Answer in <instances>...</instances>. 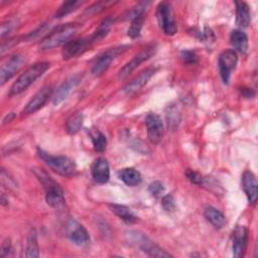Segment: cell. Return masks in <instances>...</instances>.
<instances>
[{"mask_svg": "<svg viewBox=\"0 0 258 258\" xmlns=\"http://www.w3.org/2000/svg\"><path fill=\"white\" fill-rule=\"evenodd\" d=\"M33 171L45 189V201L47 205L54 209H61L64 206V196L59 184L44 170L36 168Z\"/></svg>", "mask_w": 258, "mask_h": 258, "instance_id": "obj_1", "label": "cell"}, {"mask_svg": "<svg viewBox=\"0 0 258 258\" xmlns=\"http://www.w3.org/2000/svg\"><path fill=\"white\" fill-rule=\"evenodd\" d=\"M79 25L77 23H67L55 27L50 33L42 38L39 48L41 50H47L59 45H64L71 40V38L77 33Z\"/></svg>", "mask_w": 258, "mask_h": 258, "instance_id": "obj_2", "label": "cell"}, {"mask_svg": "<svg viewBox=\"0 0 258 258\" xmlns=\"http://www.w3.org/2000/svg\"><path fill=\"white\" fill-rule=\"evenodd\" d=\"M49 68V62L47 61H40L30 66L27 70L22 73L18 79L13 83L10 88L9 96H15L23 91H25L28 87H30L38 78H40Z\"/></svg>", "mask_w": 258, "mask_h": 258, "instance_id": "obj_3", "label": "cell"}, {"mask_svg": "<svg viewBox=\"0 0 258 258\" xmlns=\"http://www.w3.org/2000/svg\"><path fill=\"white\" fill-rule=\"evenodd\" d=\"M37 154L39 158L54 172L63 176H71L76 171V163L73 159L63 155H51L44 150L38 148Z\"/></svg>", "mask_w": 258, "mask_h": 258, "instance_id": "obj_4", "label": "cell"}, {"mask_svg": "<svg viewBox=\"0 0 258 258\" xmlns=\"http://www.w3.org/2000/svg\"><path fill=\"white\" fill-rule=\"evenodd\" d=\"M127 241L133 246L139 248L142 252L151 257H170L171 255L165 250L161 249L153 241H151L146 235L138 231H129L126 234Z\"/></svg>", "mask_w": 258, "mask_h": 258, "instance_id": "obj_5", "label": "cell"}, {"mask_svg": "<svg viewBox=\"0 0 258 258\" xmlns=\"http://www.w3.org/2000/svg\"><path fill=\"white\" fill-rule=\"evenodd\" d=\"M156 18L160 28L166 35H174L176 33V24L170 3L160 2L156 8Z\"/></svg>", "mask_w": 258, "mask_h": 258, "instance_id": "obj_6", "label": "cell"}, {"mask_svg": "<svg viewBox=\"0 0 258 258\" xmlns=\"http://www.w3.org/2000/svg\"><path fill=\"white\" fill-rule=\"evenodd\" d=\"M129 46L128 45H120V46H116V47H112L108 50H106L105 52H103L102 54H100L95 62L92 66V74L96 77H99L101 75H103L107 69L110 67L111 62L120 54H122L125 50H127Z\"/></svg>", "mask_w": 258, "mask_h": 258, "instance_id": "obj_7", "label": "cell"}, {"mask_svg": "<svg viewBox=\"0 0 258 258\" xmlns=\"http://www.w3.org/2000/svg\"><path fill=\"white\" fill-rule=\"evenodd\" d=\"M157 46L155 43H151L149 45H147L146 47H144L141 51H139L136 55H134V57L128 61L118 73V79L123 80L126 77H128L136 68H138L143 61L147 60L148 58H150L155 52H156Z\"/></svg>", "mask_w": 258, "mask_h": 258, "instance_id": "obj_8", "label": "cell"}, {"mask_svg": "<svg viewBox=\"0 0 258 258\" xmlns=\"http://www.w3.org/2000/svg\"><path fill=\"white\" fill-rule=\"evenodd\" d=\"M237 62H238V55L234 49L224 50L220 54L219 60H218V67H219L220 76L224 84L226 85L229 84L231 74L233 70H235Z\"/></svg>", "mask_w": 258, "mask_h": 258, "instance_id": "obj_9", "label": "cell"}, {"mask_svg": "<svg viewBox=\"0 0 258 258\" xmlns=\"http://www.w3.org/2000/svg\"><path fill=\"white\" fill-rule=\"evenodd\" d=\"M25 63V56L21 53L13 54L10 58L2 64L0 70V84L4 85L8 80H10Z\"/></svg>", "mask_w": 258, "mask_h": 258, "instance_id": "obj_10", "label": "cell"}, {"mask_svg": "<svg viewBox=\"0 0 258 258\" xmlns=\"http://www.w3.org/2000/svg\"><path fill=\"white\" fill-rule=\"evenodd\" d=\"M92 44H93V41L91 37L72 39L63 45V48L61 50L62 58L71 59V58L77 57L78 55L84 53L89 47H91Z\"/></svg>", "mask_w": 258, "mask_h": 258, "instance_id": "obj_11", "label": "cell"}, {"mask_svg": "<svg viewBox=\"0 0 258 258\" xmlns=\"http://www.w3.org/2000/svg\"><path fill=\"white\" fill-rule=\"evenodd\" d=\"M52 87L51 86H45L42 89H40L26 104L22 111V115H29L33 114L37 110H39L41 107L44 106V104L48 101L50 97H52Z\"/></svg>", "mask_w": 258, "mask_h": 258, "instance_id": "obj_12", "label": "cell"}, {"mask_svg": "<svg viewBox=\"0 0 258 258\" xmlns=\"http://www.w3.org/2000/svg\"><path fill=\"white\" fill-rule=\"evenodd\" d=\"M67 232L70 240L78 246H85L90 242V235L87 229L74 219L69 221Z\"/></svg>", "mask_w": 258, "mask_h": 258, "instance_id": "obj_13", "label": "cell"}, {"mask_svg": "<svg viewBox=\"0 0 258 258\" xmlns=\"http://www.w3.org/2000/svg\"><path fill=\"white\" fill-rule=\"evenodd\" d=\"M145 125L148 139L152 143H158L163 137V124L160 117L154 113H150L145 118Z\"/></svg>", "mask_w": 258, "mask_h": 258, "instance_id": "obj_14", "label": "cell"}, {"mask_svg": "<svg viewBox=\"0 0 258 258\" xmlns=\"http://www.w3.org/2000/svg\"><path fill=\"white\" fill-rule=\"evenodd\" d=\"M157 68L155 67H150L147 68L146 70L142 71L136 78H134L130 83H128L124 87V93L127 95H132L136 92H138L140 89H142L148 81L151 79V77L156 73Z\"/></svg>", "mask_w": 258, "mask_h": 258, "instance_id": "obj_15", "label": "cell"}, {"mask_svg": "<svg viewBox=\"0 0 258 258\" xmlns=\"http://www.w3.org/2000/svg\"><path fill=\"white\" fill-rule=\"evenodd\" d=\"M233 255L234 257L240 258L244 256L248 242V230L244 226H237L233 231Z\"/></svg>", "mask_w": 258, "mask_h": 258, "instance_id": "obj_16", "label": "cell"}, {"mask_svg": "<svg viewBox=\"0 0 258 258\" xmlns=\"http://www.w3.org/2000/svg\"><path fill=\"white\" fill-rule=\"evenodd\" d=\"M81 80H82L81 75H74L68 80H66L57 88L54 95H52V103L54 105H58L59 103H61L71 94V92L74 91V89L80 84Z\"/></svg>", "mask_w": 258, "mask_h": 258, "instance_id": "obj_17", "label": "cell"}, {"mask_svg": "<svg viewBox=\"0 0 258 258\" xmlns=\"http://www.w3.org/2000/svg\"><path fill=\"white\" fill-rule=\"evenodd\" d=\"M242 187L247 196L249 204L254 205L256 203L257 197H258V182H257L255 174L252 171L246 170L243 173Z\"/></svg>", "mask_w": 258, "mask_h": 258, "instance_id": "obj_18", "label": "cell"}, {"mask_svg": "<svg viewBox=\"0 0 258 258\" xmlns=\"http://www.w3.org/2000/svg\"><path fill=\"white\" fill-rule=\"evenodd\" d=\"M92 176L98 183H106L110 178L109 162L104 157L97 158L92 165Z\"/></svg>", "mask_w": 258, "mask_h": 258, "instance_id": "obj_19", "label": "cell"}, {"mask_svg": "<svg viewBox=\"0 0 258 258\" xmlns=\"http://www.w3.org/2000/svg\"><path fill=\"white\" fill-rule=\"evenodd\" d=\"M230 42L232 46L235 48L234 50H238L241 53H246L248 50V36L245 32L239 29H235L231 32Z\"/></svg>", "mask_w": 258, "mask_h": 258, "instance_id": "obj_20", "label": "cell"}, {"mask_svg": "<svg viewBox=\"0 0 258 258\" xmlns=\"http://www.w3.org/2000/svg\"><path fill=\"white\" fill-rule=\"evenodd\" d=\"M236 4V24L240 27H247L251 22L250 8L247 3L242 1L235 2Z\"/></svg>", "mask_w": 258, "mask_h": 258, "instance_id": "obj_21", "label": "cell"}, {"mask_svg": "<svg viewBox=\"0 0 258 258\" xmlns=\"http://www.w3.org/2000/svg\"><path fill=\"white\" fill-rule=\"evenodd\" d=\"M119 178L129 186L138 185L141 182L140 172L133 167H126L118 172Z\"/></svg>", "mask_w": 258, "mask_h": 258, "instance_id": "obj_22", "label": "cell"}, {"mask_svg": "<svg viewBox=\"0 0 258 258\" xmlns=\"http://www.w3.org/2000/svg\"><path fill=\"white\" fill-rule=\"evenodd\" d=\"M109 208L112 213H114L117 217L123 220L126 223L133 224L138 221V218L131 212V210L124 206V205H117V204H110Z\"/></svg>", "mask_w": 258, "mask_h": 258, "instance_id": "obj_23", "label": "cell"}, {"mask_svg": "<svg viewBox=\"0 0 258 258\" xmlns=\"http://www.w3.org/2000/svg\"><path fill=\"white\" fill-rule=\"evenodd\" d=\"M205 218L217 229H221L226 225V218L218 209L214 207L206 208L204 212Z\"/></svg>", "mask_w": 258, "mask_h": 258, "instance_id": "obj_24", "label": "cell"}, {"mask_svg": "<svg viewBox=\"0 0 258 258\" xmlns=\"http://www.w3.org/2000/svg\"><path fill=\"white\" fill-rule=\"evenodd\" d=\"M114 23V19L112 17H108L106 19H104L100 25L98 26V28L95 30V32L90 36L93 43L98 42L100 40H102L104 37L107 36V34L109 33L112 25Z\"/></svg>", "mask_w": 258, "mask_h": 258, "instance_id": "obj_25", "label": "cell"}, {"mask_svg": "<svg viewBox=\"0 0 258 258\" xmlns=\"http://www.w3.org/2000/svg\"><path fill=\"white\" fill-rule=\"evenodd\" d=\"M84 123V116L81 112L72 114L66 121V130L69 134H76L80 131Z\"/></svg>", "mask_w": 258, "mask_h": 258, "instance_id": "obj_26", "label": "cell"}, {"mask_svg": "<svg viewBox=\"0 0 258 258\" xmlns=\"http://www.w3.org/2000/svg\"><path fill=\"white\" fill-rule=\"evenodd\" d=\"M26 257H38L39 256V248L37 243V235L34 229H32L27 237V245H26Z\"/></svg>", "mask_w": 258, "mask_h": 258, "instance_id": "obj_27", "label": "cell"}, {"mask_svg": "<svg viewBox=\"0 0 258 258\" xmlns=\"http://www.w3.org/2000/svg\"><path fill=\"white\" fill-rule=\"evenodd\" d=\"M83 4V1H79V0H74V1H67L63 2L59 8L57 9V11L54 14V17L56 18H61L67 16L68 14L74 12L75 10H77L81 5Z\"/></svg>", "mask_w": 258, "mask_h": 258, "instance_id": "obj_28", "label": "cell"}, {"mask_svg": "<svg viewBox=\"0 0 258 258\" xmlns=\"http://www.w3.org/2000/svg\"><path fill=\"white\" fill-rule=\"evenodd\" d=\"M149 5V2H140L137 5H135L134 7H132L130 10H128L125 15H124V19L125 20H134L136 18L142 17L143 12L146 10L147 6Z\"/></svg>", "mask_w": 258, "mask_h": 258, "instance_id": "obj_29", "label": "cell"}, {"mask_svg": "<svg viewBox=\"0 0 258 258\" xmlns=\"http://www.w3.org/2000/svg\"><path fill=\"white\" fill-rule=\"evenodd\" d=\"M91 137H92L93 145L96 151L102 152L106 149L107 138L102 132H100L99 130H95L93 133H91Z\"/></svg>", "mask_w": 258, "mask_h": 258, "instance_id": "obj_30", "label": "cell"}, {"mask_svg": "<svg viewBox=\"0 0 258 258\" xmlns=\"http://www.w3.org/2000/svg\"><path fill=\"white\" fill-rule=\"evenodd\" d=\"M169 111L166 112V120H167V125L170 129H175L178 126L179 123V113L175 107H170L168 108Z\"/></svg>", "mask_w": 258, "mask_h": 258, "instance_id": "obj_31", "label": "cell"}, {"mask_svg": "<svg viewBox=\"0 0 258 258\" xmlns=\"http://www.w3.org/2000/svg\"><path fill=\"white\" fill-rule=\"evenodd\" d=\"M142 24H143V16L132 20L131 24H130V27L128 28V31H127L128 36H130L131 38L138 37L140 35Z\"/></svg>", "mask_w": 258, "mask_h": 258, "instance_id": "obj_32", "label": "cell"}, {"mask_svg": "<svg viewBox=\"0 0 258 258\" xmlns=\"http://www.w3.org/2000/svg\"><path fill=\"white\" fill-rule=\"evenodd\" d=\"M113 2H109V1H99V2H96L94 3L93 5H91L90 7H88L86 10H85V15H92V14H95V13H98L100 11H102L104 8H106L107 5H110L112 4Z\"/></svg>", "mask_w": 258, "mask_h": 258, "instance_id": "obj_33", "label": "cell"}, {"mask_svg": "<svg viewBox=\"0 0 258 258\" xmlns=\"http://www.w3.org/2000/svg\"><path fill=\"white\" fill-rule=\"evenodd\" d=\"M194 34L200 39V41H211L214 39V33L208 27H205L203 30H195Z\"/></svg>", "mask_w": 258, "mask_h": 258, "instance_id": "obj_34", "label": "cell"}, {"mask_svg": "<svg viewBox=\"0 0 258 258\" xmlns=\"http://www.w3.org/2000/svg\"><path fill=\"white\" fill-rule=\"evenodd\" d=\"M180 57L186 64H195L198 61V55L196 54V52L188 49L181 50Z\"/></svg>", "mask_w": 258, "mask_h": 258, "instance_id": "obj_35", "label": "cell"}, {"mask_svg": "<svg viewBox=\"0 0 258 258\" xmlns=\"http://www.w3.org/2000/svg\"><path fill=\"white\" fill-rule=\"evenodd\" d=\"M1 179H2L3 185H5L6 187H9L12 189H15L17 187V183L15 182L13 177H11L4 168H2L1 170Z\"/></svg>", "mask_w": 258, "mask_h": 258, "instance_id": "obj_36", "label": "cell"}, {"mask_svg": "<svg viewBox=\"0 0 258 258\" xmlns=\"http://www.w3.org/2000/svg\"><path fill=\"white\" fill-rule=\"evenodd\" d=\"M161 205L166 212H172L175 209V200L171 195H166L162 198Z\"/></svg>", "mask_w": 258, "mask_h": 258, "instance_id": "obj_37", "label": "cell"}, {"mask_svg": "<svg viewBox=\"0 0 258 258\" xmlns=\"http://www.w3.org/2000/svg\"><path fill=\"white\" fill-rule=\"evenodd\" d=\"M185 176L187 177V179L195 183V184H202L203 183V180H204V177L202 176V174H200L199 172L195 171V170H191V169H186L185 172H184Z\"/></svg>", "mask_w": 258, "mask_h": 258, "instance_id": "obj_38", "label": "cell"}, {"mask_svg": "<svg viewBox=\"0 0 258 258\" xmlns=\"http://www.w3.org/2000/svg\"><path fill=\"white\" fill-rule=\"evenodd\" d=\"M148 190L153 197H159L164 191V186L159 180H155L148 185Z\"/></svg>", "mask_w": 258, "mask_h": 258, "instance_id": "obj_39", "label": "cell"}, {"mask_svg": "<svg viewBox=\"0 0 258 258\" xmlns=\"http://www.w3.org/2000/svg\"><path fill=\"white\" fill-rule=\"evenodd\" d=\"M16 26V21L15 20H7L1 24V37L3 38L4 36L8 35Z\"/></svg>", "mask_w": 258, "mask_h": 258, "instance_id": "obj_40", "label": "cell"}, {"mask_svg": "<svg viewBox=\"0 0 258 258\" xmlns=\"http://www.w3.org/2000/svg\"><path fill=\"white\" fill-rule=\"evenodd\" d=\"M11 252H12V246H11L10 240L6 239V240L2 243L0 256H1V258H6V257H8V256L11 255Z\"/></svg>", "mask_w": 258, "mask_h": 258, "instance_id": "obj_41", "label": "cell"}, {"mask_svg": "<svg viewBox=\"0 0 258 258\" xmlns=\"http://www.w3.org/2000/svg\"><path fill=\"white\" fill-rule=\"evenodd\" d=\"M16 40H17L16 38H11V39H8V41H4L1 45V54H4L5 51L11 49V47L17 43Z\"/></svg>", "mask_w": 258, "mask_h": 258, "instance_id": "obj_42", "label": "cell"}, {"mask_svg": "<svg viewBox=\"0 0 258 258\" xmlns=\"http://www.w3.org/2000/svg\"><path fill=\"white\" fill-rule=\"evenodd\" d=\"M241 94L245 98H253L255 96V92L251 88H242L241 89Z\"/></svg>", "mask_w": 258, "mask_h": 258, "instance_id": "obj_43", "label": "cell"}, {"mask_svg": "<svg viewBox=\"0 0 258 258\" xmlns=\"http://www.w3.org/2000/svg\"><path fill=\"white\" fill-rule=\"evenodd\" d=\"M15 117V115L13 114V113H9L8 115H6V117L3 119V121H2V124L4 125V124H6V123H8V122H10L13 118Z\"/></svg>", "mask_w": 258, "mask_h": 258, "instance_id": "obj_44", "label": "cell"}, {"mask_svg": "<svg viewBox=\"0 0 258 258\" xmlns=\"http://www.w3.org/2000/svg\"><path fill=\"white\" fill-rule=\"evenodd\" d=\"M7 202H8V200H6V199H5L4 195H1V205H2V206H5V205H7V204H8Z\"/></svg>", "mask_w": 258, "mask_h": 258, "instance_id": "obj_45", "label": "cell"}]
</instances>
